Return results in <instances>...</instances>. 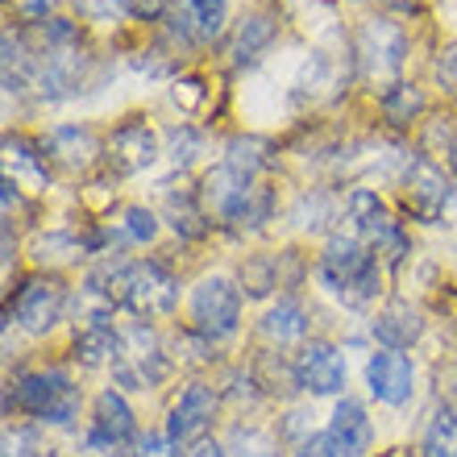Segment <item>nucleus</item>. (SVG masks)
I'll use <instances>...</instances> for the list:
<instances>
[{
	"instance_id": "obj_1",
	"label": "nucleus",
	"mask_w": 457,
	"mask_h": 457,
	"mask_svg": "<svg viewBox=\"0 0 457 457\" xmlns=\"http://www.w3.org/2000/svg\"><path fill=\"white\" fill-rule=\"evenodd\" d=\"M316 278L345 303H370L378 295V253L358 233H333L316 258Z\"/></svg>"
},
{
	"instance_id": "obj_2",
	"label": "nucleus",
	"mask_w": 457,
	"mask_h": 457,
	"mask_svg": "<svg viewBox=\"0 0 457 457\" xmlns=\"http://www.w3.org/2000/svg\"><path fill=\"white\" fill-rule=\"evenodd\" d=\"M109 287L117 308L133 312L137 320H162L179 303V278L154 258H142V262L109 258Z\"/></svg>"
},
{
	"instance_id": "obj_3",
	"label": "nucleus",
	"mask_w": 457,
	"mask_h": 457,
	"mask_svg": "<svg viewBox=\"0 0 457 457\" xmlns=\"http://www.w3.org/2000/svg\"><path fill=\"white\" fill-rule=\"evenodd\" d=\"M403 62H408V34H403V25L391 21V17L361 21V29L353 34V67H358L361 87L386 96L399 84Z\"/></svg>"
},
{
	"instance_id": "obj_4",
	"label": "nucleus",
	"mask_w": 457,
	"mask_h": 457,
	"mask_svg": "<svg viewBox=\"0 0 457 457\" xmlns=\"http://www.w3.org/2000/svg\"><path fill=\"white\" fill-rule=\"evenodd\" d=\"M25 411L42 424H71L79 416V386L71 383L67 370H29L17 374L4 395V411Z\"/></svg>"
},
{
	"instance_id": "obj_5",
	"label": "nucleus",
	"mask_w": 457,
	"mask_h": 457,
	"mask_svg": "<svg viewBox=\"0 0 457 457\" xmlns=\"http://www.w3.org/2000/svg\"><path fill=\"white\" fill-rule=\"evenodd\" d=\"M112 383L120 391H145V386H158L167 378L170 361L158 345L154 328L145 320H133V325L117 328V353H112Z\"/></svg>"
},
{
	"instance_id": "obj_6",
	"label": "nucleus",
	"mask_w": 457,
	"mask_h": 457,
	"mask_svg": "<svg viewBox=\"0 0 457 457\" xmlns=\"http://www.w3.org/2000/svg\"><path fill=\"white\" fill-rule=\"evenodd\" d=\"M345 217L353 220L358 237L366 241L378 258H386V262H403L411 253V237L403 233V225L386 212V204L370 187H353V192L345 195Z\"/></svg>"
},
{
	"instance_id": "obj_7",
	"label": "nucleus",
	"mask_w": 457,
	"mask_h": 457,
	"mask_svg": "<svg viewBox=\"0 0 457 457\" xmlns=\"http://www.w3.org/2000/svg\"><path fill=\"white\" fill-rule=\"evenodd\" d=\"M192 328L212 345L241 328V287L228 275H204L192 291Z\"/></svg>"
},
{
	"instance_id": "obj_8",
	"label": "nucleus",
	"mask_w": 457,
	"mask_h": 457,
	"mask_svg": "<svg viewBox=\"0 0 457 457\" xmlns=\"http://www.w3.org/2000/svg\"><path fill=\"white\" fill-rule=\"evenodd\" d=\"M62 308H67V291H62L59 278L29 275L12 291L9 320H17L25 333H50V328L62 320Z\"/></svg>"
},
{
	"instance_id": "obj_9",
	"label": "nucleus",
	"mask_w": 457,
	"mask_h": 457,
	"mask_svg": "<svg viewBox=\"0 0 457 457\" xmlns=\"http://www.w3.org/2000/svg\"><path fill=\"white\" fill-rule=\"evenodd\" d=\"M162 154H167V150H162L158 129L133 117L104 137V158H100V162H104L112 175H137V170L154 167Z\"/></svg>"
},
{
	"instance_id": "obj_10",
	"label": "nucleus",
	"mask_w": 457,
	"mask_h": 457,
	"mask_svg": "<svg viewBox=\"0 0 457 457\" xmlns=\"http://www.w3.org/2000/svg\"><path fill=\"white\" fill-rule=\"evenodd\" d=\"M345 378H349L345 353L337 345H328V341L303 345L295 353V361H291V383L300 386L303 395H341Z\"/></svg>"
},
{
	"instance_id": "obj_11",
	"label": "nucleus",
	"mask_w": 457,
	"mask_h": 457,
	"mask_svg": "<svg viewBox=\"0 0 457 457\" xmlns=\"http://www.w3.org/2000/svg\"><path fill=\"white\" fill-rule=\"evenodd\" d=\"M449 195H453V179L445 175V167L428 154H411L403 167V200L420 220H436L445 212Z\"/></svg>"
},
{
	"instance_id": "obj_12",
	"label": "nucleus",
	"mask_w": 457,
	"mask_h": 457,
	"mask_svg": "<svg viewBox=\"0 0 457 457\" xmlns=\"http://www.w3.org/2000/svg\"><path fill=\"white\" fill-rule=\"evenodd\" d=\"M142 441L137 436V420H133V408L125 391L109 386L96 395V408H92V424H87V449H100V453H117V449Z\"/></svg>"
},
{
	"instance_id": "obj_13",
	"label": "nucleus",
	"mask_w": 457,
	"mask_h": 457,
	"mask_svg": "<svg viewBox=\"0 0 457 457\" xmlns=\"http://www.w3.org/2000/svg\"><path fill=\"white\" fill-rule=\"evenodd\" d=\"M366 386L378 403L403 408L416 391V366L403 349H374L370 361H366Z\"/></svg>"
},
{
	"instance_id": "obj_14",
	"label": "nucleus",
	"mask_w": 457,
	"mask_h": 457,
	"mask_svg": "<svg viewBox=\"0 0 457 457\" xmlns=\"http://www.w3.org/2000/svg\"><path fill=\"white\" fill-rule=\"evenodd\" d=\"M258 183H245L241 175H233V170L220 162V167L204 170L200 175V187H195V200H200V208L208 212V220L220 228H233V220H237L241 204H245V195L253 192Z\"/></svg>"
},
{
	"instance_id": "obj_15",
	"label": "nucleus",
	"mask_w": 457,
	"mask_h": 457,
	"mask_svg": "<svg viewBox=\"0 0 457 457\" xmlns=\"http://www.w3.org/2000/svg\"><path fill=\"white\" fill-rule=\"evenodd\" d=\"M212 416H217V391L208 383H187L179 391V399H175V408H170L167 416V436L170 445H187V441H195V436H204V428L212 424Z\"/></svg>"
},
{
	"instance_id": "obj_16",
	"label": "nucleus",
	"mask_w": 457,
	"mask_h": 457,
	"mask_svg": "<svg viewBox=\"0 0 457 457\" xmlns=\"http://www.w3.org/2000/svg\"><path fill=\"white\" fill-rule=\"evenodd\" d=\"M275 37H278V12L250 9L233 25V34H228V62H233L237 71H245V67H253L266 50L275 46Z\"/></svg>"
},
{
	"instance_id": "obj_17",
	"label": "nucleus",
	"mask_w": 457,
	"mask_h": 457,
	"mask_svg": "<svg viewBox=\"0 0 457 457\" xmlns=\"http://www.w3.org/2000/svg\"><path fill=\"white\" fill-rule=\"evenodd\" d=\"M4 179L25 187V192H42L50 183V154L42 142H29L25 133L4 137Z\"/></svg>"
},
{
	"instance_id": "obj_18",
	"label": "nucleus",
	"mask_w": 457,
	"mask_h": 457,
	"mask_svg": "<svg viewBox=\"0 0 457 457\" xmlns=\"http://www.w3.org/2000/svg\"><path fill=\"white\" fill-rule=\"evenodd\" d=\"M50 162H59L67 170H87L96 158H104V142L87 125H54V129L42 137Z\"/></svg>"
},
{
	"instance_id": "obj_19",
	"label": "nucleus",
	"mask_w": 457,
	"mask_h": 457,
	"mask_svg": "<svg viewBox=\"0 0 457 457\" xmlns=\"http://www.w3.org/2000/svg\"><path fill=\"white\" fill-rule=\"evenodd\" d=\"M328 436H333V445H337L341 457H361L370 453V441H374V424L366 416L358 399H337V408H333V420H328Z\"/></svg>"
},
{
	"instance_id": "obj_20",
	"label": "nucleus",
	"mask_w": 457,
	"mask_h": 457,
	"mask_svg": "<svg viewBox=\"0 0 457 457\" xmlns=\"http://www.w3.org/2000/svg\"><path fill=\"white\" fill-rule=\"evenodd\" d=\"M374 341L383 349H411L424 333V316L411 303H386L383 312L374 316Z\"/></svg>"
},
{
	"instance_id": "obj_21",
	"label": "nucleus",
	"mask_w": 457,
	"mask_h": 457,
	"mask_svg": "<svg viewBox=\"0 0 457 457\" xmlns=\"http://www.w3.org/2000/svg\"><path fill=\"white\" fill-rule=\"evenodd\" d=\"M262 337L270 341V345L287 349L295 345V341L308 337V308H303L300 300H291V295H283V300L270 308V312L262 316Z\"/></svg>"
},
{
	"instance_id": "obj_22",
	"label": "nucleus",
	"mask_w": 457,
	"mask_h": 457,
	"mask_svg": "<svg viewBox=\"0 0 457 457\" xmlns=\"http://www.w3.org/2000/svg\"><path fill=\"white\" fill-rule=\"evenodd\" d=\"M233 175H241L245 183H258L266 167H270V142L266 137H253V133H237L225 142V158H220Z\"/></svg>"
},
{
	"instance_id": "obj_23",
	"label": "nucleus",
	"mask_w": 457,
	"mask_h": 457,
	"mask_svg": "<svg viewBox=\"0 0 457 457\" xmlns=\"http://www.w3.org/2000/svg\"><path fill=\"white\" fill-rule=\"evenodd\" d=\"M424 109H428V100L416 84H395L386 96H378V112L391 129H408L411 120H420Z\"/></svg>"
},
{
	"instance_id": "obj_24",
	"label": "nucleus",
	"mask_w": 457,
	"mask_h": 457,
	"mask_svg": "<svg viewBox=\"0 0 457 457\" xmlns=\"http://www.w3.org/2000/svg\"><path fill=\"white\" fill-rule=\"evenodd\" d=\"M167 225L175 228L183 241H200L208 228H212V220H208V212L200 208L195 192H179L167 200Z\"/></svg>"
},
{
	"instance_id": "obj_25",
	"label": "nucleus",
	"mask_w": 457,
	"mask_h": 457,
	"mask_svg": "<svg viewBox=\"0 0 457 457\" xmlns=\"http://www.w3.org/2000/svg\"><path fill=\"white\" fill-rule=\"evenodd\" d=\"M204 150H208V133L200 129V125H192V120H179V125L167 133V158L179 170L192 167V162L204 154Z\"/></svg>"
},
{
	"instance_id": "obj_26",
	"label": "nucleus",
	"mask_w": 457,
	"mask_h": 457,
	"mask_svg": "<svg viewBox=\"0 0 457 457\" xmlns=\"http://www.w3.org/2000/svg\"><path fill=\"white\" fill-rule=\"evenodd\" d=\"M75 17L84 25H96V29H112V25H125L133 17V0H71Z\"/></svg>"
},
{
	"instance_id": "obj_27",
	"label": "nucleus",
	"mask_w": 457,
	"mask_h": 457,
	"mask_svg": "<svg viewBox=\"0 0 457 457\" xmlns=\"http://www.w3.org/2000/svg\"><path fill=\"white\" fill-rule=\"evenodd\" d=\"M420 457H457V408H441L433 416Z\"/></svg>"
},
{
	"instance_id": "obj_28",
	"label": "nucleus",
	"mask_w": 457,
	"mask_h": 457,
	"mask_svg": "<svg viewBox=\"0 0 457 457\" xmlns=\"http://www.w3.org/2000/svg\"><path fill=\"white\" fill-rule=\"evenodd\" d=\"M187 12H192L195 29H200V42H212V37L225 34V17H228V0H183Z\"/></svg>"
},
{
	"instance_id": "obj_29",
	"label": "nucleus",
	"mask_w": 457,
	"mask_h": 457,
	"mask_svg": "<svg viewBox=\"0 0 457 457\" xmlns=\"http://www.w3.org/2000/svg\"><path fill=\"white\" fill-rule=\"evenodd\" d=\"M228 457H283L275 436L258 433V428H237L228 441Z\"/></svg>"
},
{
	"instance_id": "obj_30",
	"label": "nucleus",
	"mask_w": 457,
	"mask_h": 457,
	"mask_svg": "<svg viewBox=\"0 0 457 457\" xmlns=\"http://www.w3.org/2000/svg\"><path fill=\"white\" fill-rule=\"evenodd\" d=\"M241 287L250 295H270V287H278V266L266 262V258H253V262L241 266Z\"/></svg>"
},
{
	"instance_id": "obj_31",
	"label": "nucleus",
	"mask_w": 457,
	"mask_h": 457,
	"mask_svg": "<svg viewBox=\"0 0 457 457\" xmlns=\"http://www.w3.org/2000/svg\"><path fill=\"white\" fill-rule=\"evenodd\" d=\"M120 228H125V237H129V241L145 245V241L158 237V217L150 212V208L133 204V208H125V220H120Z\"/></svg>"
},
{
	"instance_id": "obj_32",
	"label": "nucleus",
	"mask_w": 457,
	"mask_h": 457,
	"mask_svg": "<svg viewBox=\"0 0 457 457\" xmlns=\"http://www.w3.org/2000/svg\"><path fill=\"white\" fill-rule=\"evenodd\" d=\"M9 9L21 17V25L29 29V25H42L54 17V9H59V0H9Z\"/></svg>"
},
{
	"instance_id": "obj_33",
	"label": "nucleus",
	"mask_w": 457,
	"mask_h": 457,
	"mask_svg": "<svg viewBox=\"0 0 457 457\" xmlns=\"http://www.w3.org/2000/svg\"><path fill=\"white\" fill-rule=\"evenodd\" d=\"M433 75H436V84L445 87V92H457V42H449V46L436 50Z\"/></svg>"
},
{
	"instance_id": "obj_34",
	"label": "nucleus",
	"mask_w": 457,
	"mask_h": 457,
	"mask_svg": "<svg viewBox=\"0 0 457 457\" xmlns=\"http://www.w3.org/2000/svg\"><path fill=\"white\" fill-rule=\"evenodd\" d=\"M4 457H37V441L29 428H9L4 433Z\"/></svg>"
},
{
	"instance_id": "obj_35",
	"label": "nucleus",
	"mask_w": 457,
	"mask_h": 457,
	"mask_svg": "<svg viewBox=\"0 0 457 457\" xmlns=\"http://www.w3.org/2000/svg\"><path fill=\"white\" fill-rule=\"evenodd\" d=\"M300 457H341L337 453V445H333V436H328V428L325 433H308L300 441Z\"/></svg>"
},
{
	"instance_id": "obj_36",
	"label": "nucleus",
	"mask_w": 457,
	"mask_h": 457,
	"mask_svg": "<svg viewBox=\"0 0 457 457\" xmlns=\"http://www.w3.org/2000/svg\"><path fill=\"white\" fill-rule=\"evenodd\" d=\"M170 4L175 0H133V17L137 21H167V12H170Z\"/></svg>"
},
{
	"instance_id": "obj_37",
	"label": "nucleus",
	"mask_w": 457,
	"mask_h": 457,
	"mask_svg": "<svg viewBox=\"0 0 457 457\" xmlns=\"http://www.w3.org/2000/svg\"><path fill=\"white\" fill-rule=\"evenodd\" d=\"M204 100V84L195 79V75H187V79H179L175 84V104H183V109H195Z\"/></svg>"
},
{
	"instance_id": "obj_38",
	"label": "nucleus",
	"mask_w": 457,
	"mask_h": 457,
	"mask_svg": "<svg viewBox=\"0 0 457 457\" xmlns=\"http://www.w3.org/2000/svg\"><path fill=\"white\" fill-rule=\"evenodd\" d=\"M386 9H411V4H416V0H383Z\"/></svg>"
},
{
	"instance_id": "obj_39",
	"label": "nucleus",
	"mask_w": 457,
	"mask_h": 457,
	"mask_svg": "<svg viewBox=\"0 0 457 457\" xmlns=\"http://www.w3.org/2000/svg\"><path fill=\"white\" fill-rule=\"evenodd\" d=\"M449 167H453V183H457V142H453V150H449Z\"/></svg>"
}]
</instances>
